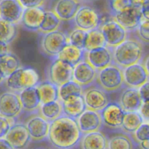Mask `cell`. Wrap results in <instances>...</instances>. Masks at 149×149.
<instances>
[{"label": "cell", "instance_id": "ab89813d", "mask_svg": "<svg viewBox=\"0 0 149 149\" xmlns=\"http://www.w3.org/2000/svg\"><path fill=\"white\" fill-rule=\"evenodd\" d=\"M13 119H7L4 116H0V139L5 138L9 130L14 124L12 122Z\"/></svg>", "mask_w": 149, "mask_h": 149}, {"label": "cell", "instance_id": "44dd1931", "mask_svg": "<svg viewBox=\"0 0 149 149\" xmlns=\"http://www.w3.org/2000/svg\"><path fill=\"white\" fill-rule=\"evenodd\" d=\"M143 103L138 89L128 87L122 92L120 97L119 105L125 113L139 111Z\"/></svg>", "mask_w": 149, "mask_h": 149}, {"label": "cell", "instance_id": "7bdbcfd3", "mask_svg": "<svg viewBox=\"0 0 149 149\" xmlns=\"http://www.w3.org/2000/svg\"><path fill=\"white\" fill-rule=\"evenodd\" d=\"M139 113L143 117L144 122L149 123V102L143 103L141 108L139 110Z\"/></svg>", "mask_w": 149, "mask_h": 149}, {"label": "cell", "instance_id": "4fadbf2b", "mask_svg": "<svg viewBox=\"0 0 149 149\" xmlns=\"http://www.w3.org/2000/svg\"><path fill=\"white\" fill-rule=\"evenodd\" d=\"M100 112L102 123L110 128H121L122 127L125 112L119 103H110Z\"/></svg>", "mask_w": 149, "mask_h": 149}, {"label": "cell", "instance_id": "5bb4252c", "mask_svg": "<svg viewBox=\"0 0 149 149\" xmlns=\"http://www.w3.org/2000/svg\"><path fill=\"white\" fill-rule=\"evenodd\" d=\"M24 9L19 0H0L1 18L13 24L20 23Z\"/></svg>", "mask_w": 149, "mask_h": 149}, {"label": "cell", "instance_id": "6da1fadb", "mask_svg": "<svg viewBox=\"0 0 149 149\" xmlns=\"http://www.w3.org/2000/svg\"><path fill=\"white\" fill-rule=\"evenodd\" d=\"M83 134L77 120L63 115L50 123L48 139L58 149H72L81 140Z\"/></svg>", "mask_w": 149, "mask_h": 149}, {"label": "cell", "instance_id": "83f0119b", "mask_svg": "<svg viewBox=\"0 0 149 149\" xmlns=\"http://www.w3.org/2000/svg\"><path fill=\"white\" fill-rule=\"evenodd\" d=\"M40 116L51 122L64 115L62 103L59 100L41 105L39 108Z\"/></svg>", "mask_w": 149, "mask_h": 149}, {"label": "cell", "instance_id": "277c9868", "mask_svg": "<svg viewBox=\"0 0 149 149\" xmlns=\"http://www.w3.org/2000/svg\"><path fill=\"white\" fill-rule=\"evenodd\" d=\"M96 81L98 86L105 92L116 91L124 84L123 69L115 64H111L97 71Z\"/></svg>", "mask_w": 149, "mask_h": 149}, {"label": "cell", "instance_id": "e575fe53", "mask_svg": "<svg viewBox=\"0 0 149 149\" xmlns=\"http://www.w3.org/2000/svg\"><path fill=\"white\" fill-rule=\"evenodd\" d=\"M17 35V29L15 24L0 19V42L10 44Z\"/></svg>", "mask_w": 149, "mask_h": 149}, {"label": "cell", "instance_id": "f907efd6", "mask_svg": "<svg viewBox=\"0 0 149 149\" xmlns=\"http://www.w3.org/2000/svg\"><path fill=\"white\" fill-rule=\"evenodd\" d=\"M143 8L145 9V10H148L149 11V0H147V1H146V2L145 3V4H144V6L143 7Z\"/></svg>", "mask_w": 149, "mask_h": 149}, {"label": "cell", "instance_id": "7402d4cb", "mask_svg": "<svg viewBox=\"0 0 149 149\" xmlns=\"http://www.w3.org/2000/svg\"><path fill=\"white\" fill-rule=\"evenodd\" d=\"M81 7L78 0H58L54 6V13L61 20H73Z\"/></svg>", "mask_w": 149, "mask_h": 149}, {"label": "cell", "instance_id": "3957f363", "mask_svg": "<svg viewBox=\"0 0 149 149\" xmlns=\"http://www.w3.org/2000/svg\"><path fill=\"white\" fill-rule=\"evenodd\" d=\"M5 83L10 91L20 93L29 87H36L39 83V77L34 68L20 67L6 79Z\"/></svg>", "mask_w": 149, "mask_h": 149}, {"label": "cell", "instance_id": "836d02e7", "mask_svg": "<svg viewBox=\"0 0 149 149\" xmlns=\"http://www.w3.org/2000/svg\"><path fill=\"white\" fill-rule=\"evenodd\" d=\"M108 149H134V144L129 136L118 134L108 140Z\"/></svg>", "mask_w": 149, "mask_h": 149}, {"label": "cell", "instance_id": "30bf717a", "mask_svg": "<svg viewBox=\"0 0 149 149\" xmlns=\"http://www.w3.org/2000/svg\"><path fill=\"white\" fill-rule=\"evenodd\" d=\"M123 75L124 84L131 88L139 89L149 80L147 71L141 63L124 68Z\"/></svg>", "mask_w": 149, "mask_h": 149}, {"label": "cell", "instance_id": "8992f818", "mask_svg": "<svg viewBox=\"0 0 149 149\" xmlns=\"http://www.w3.org/2000/svg\"><path fill=\"white\" fill-rule=\"evenodd\" d=\"M73 21L76 28L89 31L100 26L101 17L97 10L94 8L83 5L78 10Z\"/></svg>", "mask_w": 149, "mask_h": 149}, {"label": "cell", "instance_id": "9a60e30c", "mask_svg": "<svg viewBox=\"0 0 149 149\" xmlns=\"http://www.w3.org/2000/svg\"><path fill=\"white\" fill-rule=\"evenodd\" d=\"M4 138L15 149L26 148L32 141L27 127L23 124H14Z\"/></svg>", "mask_w": 149, "mask_h": 149}, {"label": "cell", "instance_id": "b9f144b4", "mask_svg": "<svg viewBox=\"0 0 149 149\" xmlns=\"http://www.w3.org/2000/svg\"><path fill=\"white\" fill-rule=\"evenodd\" d=\"M45 0H19L20 4L24 8H32V7H42Z\"/></svg>", "mask_w": 149, "mask_h": 149}, {"label": "cell", "instance_id": "d6a6232c", "mask_svg": "<svg viewBox=\"0 0 149 149\" xmlns=\"http://www.w3.org/2000/svg\"><path fill=\"white\" fill-rule=\"evenodd\" d=\"M61 22V19L54 11H45V17L39 31L43 33H48L58 30Z\"/></svg>", "mask_w": 149, "mask_h": 149}, {"label": "cell", "instance_id": "4dcf8cb0", "mask_svg": "<svg viewBox=\"0 0 149 149\" xmlns=\"http://www.w3.org/2000/svg\"><path fill=\"white\" fill-rule=\"evenodd\" d=\"M20 67V61L14 54L9 52L5 55H0V68L7 78Z\"/></svg>", "mask_w": 149, "mask_h": 149}, {"label": "cell", "instance_id": "8fae6325", "mask_svg": "<svg viewBox=\"0 0 149 149\" xmlns=\"http://www.w3.org/2000/svg\"><path fill=\"white\" fill-rule=\"evenodd\" d=\"M113 19L128 32L136 31L143 19L142 8L131 6L113 15Z\"/></svg>", "mask_w": 149, "mask_h": 149}, {"label": "cell", "instance_id": "5b68a950", "mask_svg": "<svg viewBox=\"0 0 149 149\" xmlns=\"http://www.w3.org/2000/svg\"><path fill=\"white\" fill-rule=\"evenodd\" d=\"M68 44V36L64 31L60 30L44 33L41 39L42 50L48 56L55 58Z\"/></svg>", "mask_w": 149, "mask_h": 149}, {"label": "cell", "instance_id": "ee69618b", "mask_svg": "<svg viewBox=\"0 0 149 149\" xmlns=\"http://www.w3.org/2000/svg\"><path fill=\"white\" fill-rule=\"evenodd\" d=\"M0 149H15L5 138L0 139Z\"/></svg>", "mask_w": 149, "mask_h": 149}, {"label": "cell", "instance_id": "4316f807", "mask_svg": "<svg viewBox=\"0 0 149 149\" xmlns=\"http://www.w3.org/2000/svg\"><path fill=\"white\" fill-rule=\"evenodd\" d=\"M36 87L39 92L42 104L59 100L58 87L50 81L39 83Z\"/></svg>", "mask_w": 149, "mask_h": 149}, {"label": "cell", "instance_id": "7c38bea8", "mask_svg": "<svg viewBox=\"0 0 149 149\" xmlns=\"http://www.w3.org/2000/svg\"><path fill=\"white\" fill-rule=\"evenodd\" d=\"M83 95L86 108L89 110L101 111L110 103L106 92L99 86L83 90Z\"/></svg>", "mask_w": 149, "mask_h": 149}, {"label": "cell", "instance_id": "ffe728a7", "mask_svg": "<svg viewBox=\"0 0 149 149\" xmlns=\"http://www.w3.org/2000/svg\"><path fill=\"white\" fill-rule=\"evenodd\" d=\"M45 13V10L42 7L25 8L20 23L28 30L32 31H39Z\"/></svg>", "mask_w": 149, "mask_h": 149}, {"label": "cell", "instance_id": "d590c367", "mask_svg": "<svg viewBox=\"0 0 149 149\" xmlns=\"http://www.w3.org/2000/svg\"><path fill=\"white\" fill-rule=\"evenodd\" d=\"M87 31L75 28L68 35L69 43L80 49H84Z\"/></svg>", "mask_w": 149, "mask_h": 149}, {"label": "cell", "instance_id": "d4e9b609", "mask_svg": "<svg viewBox=\"0 0 149 149\" xmlns=\"http://www.w3.org/2000/svg\"><path fill=\"white\" fill-rule=\"evenodd\" d=\"M81 149H108V140L100 131L83 134L80 141Z\"/></svg>", "mask_w": 149, "mask_h": 149}, {"label": "cell", "instance_id": "c3c4849f", "mask_svg": "<svg viewBox=\"0 0 149 149\" xmlns=\"http://www.w3.org/2000/svg\"><path fill=\"white\" fill-rule=\"evenodd\" d=\"M139 145H140V147L141 149H149V141L140 143Z\"/></svg>", "mask_w": 149, "mask_h": 149}, {"label": "cell", "instance_id": "f6af8a7d", "mask_svg": "<svg viewBox=\"0 0 149 149\" xmlns=\"http://www.w3.org/2000/svg\"><path fill=\"white\" fill-rule=\"evenodd\" d=\"M9 52H10V48H9L8 44L0 42V55H5Z\"/></svg>", "mask_w": 149, "mask_h": 149}, {"label": "cell", "instance_id": "52a82bcc", "mask_svg": "<svg viewBox=\"0 0 149 149\" xmlns=\"http://www.w3.org/2000/svg\"><path fill=\"white\" fill-rule=\"evenodd\" d=\"M74 66L55 58L48 68V81L60 87L62 84L73 80Z\"/></svg>", "mask_w": 149, "mask_h": 149}, {"label": "cell", "instance_id": "7a4b0ae2", "mask_svg": "<svg viewBox=\"0 0 149 149\" xmlns=\"http://www.w3.org/2000/svg\"><path fill=\"white\" fill-rule=\"evenodd\" d=\"M112 62L121 68L138 63L143 58V46L140 40L127 39L112 48Z\"/></svg>", "mask_w": 149, "mask_h": 149}, {"label": "cell", "instance_id": "ac0fdd59", "mask_svg": "<svg viewBox=\"0 0 149 149\" xmlns=\"http://www.w3.org/2000/svg\"><path fill=\"white\" fill-rule=\"evenodd\" d=\"M50 123L39 115L32 116L26 123L31 139L33 141H42L48 138Z\"/></svg>", "mask_w": 149, "mask_h": 149}, {"label": "cell", "instance_id": "e0dca14e", "mask_svg": "<svg viewBox=\"0 0 149 149\" xmlns=\"http://www.w3.org/2000/svg\"><path fill=\"white\" fill-rule=\"evenodd\" d=\"M86 61L97 71L106 68L112 62V52L110 47L99 48L86 52Z\"/></svg>", "mask_w": 149, "mask_h": 149}, {"label": "cell", "instance_id": "603a6c76", "mask_svg": "<svg viewBox=\"0 0 149 149\" xmlns=\"http://www.w3.org/2000/svg\"><path fill=\"white\" fill-rule=\"evenodd\" d=\"M64 115L77 119L87 109L83 95H72L62 102Z\"/></svg>", "mask_w": 149, "mask_h": 149}, {"label": "cell", "instance_id": "ba28073f", "mask_svg": "<svg viewBox=\"0 0 149 149\" xmlns=\"http://www.w3.org/2000/svg\"><path fill=\"white\" fill-rule=\"evenodd\" d=\"M107 47L114 48L127 39V31L115 20H109L100 25Z\"/></svg>", "mask_w": 149, "mask_h": 149}, {"label": "cell", "instance_id": "7dc6e473", "mask_svg": "<svg viewBox=\"0 0 149 149\" xmlns=\"http://www.w3.org/2000/svg\"><path fill=\"white\" fill-rule=\"evenodd\" d=\"M142 63H143V65H144L146 71H147L148 73V78H149V54L145 57V58L144 61H143V62Z\"/></svg>", "mask_w": 149, "mask_h": 149}, {"label": "cell", "instance_id": "1f68e13d", "mask_svg": "<svg viewBox=\"0 0 149 149\" xmlns=\"http://www.w3.org/2000/svg\"><path fill=\"white\" fill-rule=\"evenodd\" d=\"M83 94V88L81 85L72 80L58 87V97L61 103L72 95H80Z\"/></svg>", "mask_w": 149, "mask_h": 149}, {"label": "cell", "instance_id": "f35d334b", "mask_svg": "<svg viewBox=\"0 0 149 149\" xmlns=\"http://www.w3.org/2000/svg\"><path fill=\"white\" fill-rule=\"evenodd\" d=\"M134 140L138 143L149 141V123H144L133 134Z\"/></svg>", "mask_w": 149, "mask_h": 149}, {"label": "cell", "instance_id": "8d00e7d4", "mask_svg": "<svg viewBox=\"0 0 149 149\" xmlns=\"http://www.w3.org/2000/svg\"><path fill=\"white\" fill-rule=\"evenodd\" d=\"M108 6L112 16L131 7L130 0H108Z\"/></svg>", "mask_w": 149, "mask_h": 149}, {"label": "cell", "instance_id": "2e32d148", "mask_svg": "<svg viewBox=\"0 0 149 149\" xmlns=\"http://www.w3.org/2000/svg\"><path fill=\"white\" fill-rule=\"evenodd\" d=\"M76 120L83 135L99 131L102 125L100 112L89 109H86Z\"/></svg>", "mask_w": 149, "mask_h": 149}, {"label": "cell", "instance_id": "f546056e", "mask_svg": "<svg viewBox=\"0 0 149 149\" xmlns=\"http://www.w3.org/2000/svg\"><path fill=\"white\" fill-rule=\"evenodd\" d=\"M143 123L144 120L139 111L126 112L121 128L127 133L134 134Z\"/></svg>", "mask_w": 149, "mask_h": 149}, {"label": "cell", "instance_id": "484cf974", "mask_svg": "<svg viewBox=\"0 0 149 149\" xmlns=\"http://www.w3.org/2000/svg\"><path fill=\"white\" fill-rule=\"evenodd\" d=\"M85 56L86 51L84 49L69 43L56 58H58L74 67L77 64L85 60Z\"/></svg>", "mask_w": 149, "mask_h": 149}, {"label": "cell", "instance_id": "74e56055", "mask_svg": "<svg viewBox=\"0 0 149 149\" xmlns=\"http://www.w3.org/2000/svg\"><path fill=\"white\" fill-rule=\"evenodd\" d=\"M138 39L144 44H149V20L143 19L137 30Z\"/></svg>", "mask_w": 149, "mask_h": 149}, {"label": "cell", "instance_id": "f5cc1de1", "mask_svg": "<svg viewBox=\"0 0 149 149\" xmlns=\"http://www.w3.org/2000/svg\"><path fill=\"white\" fill-rule=\"evenodd\" d=\"M0 19H1V11H0Z\"/></svg>", "mask_w": 149, "mask_h": 149}, {"label": "cell", "instance_id": "9c48e42d", "mask_svg": "<svg viewBox=\"0 0 149 149\" xmlns=\"http://www.w3.org/2000/svg\"><path fill=\"white\" fill-rule=\"evenodd\" d=\"M23 110L19 94L8 91L0 95V116L13 119Z\"/></svg>", "mask_w": 149, "mask_h": 149}, {"label": "cell", "instance_id": "681fc988", "mask_svg": "<svg viewBox=\"0 0 149 149\" xmlns=\"http://www.w3.org/2000/svg\"><path fill=\"white\" fill-rule=\"evenodd\" d=\"M6 79H7V77H5V75H4V74L3 73V71H1V69L0 68V84H1L3 81H5Z\"/></svg>", "mask_w": 149, "mask_h": 149}, {"label": "cell", "instance_id": "cb8c5ba5", "mask_svg": "<svg viewBox=\"0 0 149 149\" xmlns=\"http://www.w3.org/2000/svg\"><path fill=\"white\" fill-rule=\"evenodd\" d=\"M20 101H21L23 109L28 112L35 111L39 109L41 103L40 96L37 87H29L19 93Z\"/></svg>", "mask_w": 149, "mask_h": 149}, {"label": "cell", "instance_id": "f1b7e54d", "mask_svg": "<svg viewBox=\"0 0 149 149\" xmlns=\"http://www.w3.org/2000/svg\"><path fill=\"white\" fill-rule=\"evenodd\" d=\"M107 47L105 36L100 28L87 31L84 50L86 52Z\"/></svg>", "mask_w": 149, "mask_h": 149}, {"label": "cell", "instance_id": "d6986e66", "mask_svg": "<svg viewBox=\"0 0 149 149\" xmlns=\"http://www.w3.org/2000/svg\"><path fill=\"white\" fill-rule=\"evenodd\" d=\"M97 70L83 60L74 67L73 80L82 87L89 86L96 80Z\"/></svg>", "mask_w": 149, "mask_h": 149}, {"label": "cell", "instance_id": "816d5d0a", "mask_svg": "<svg viewBox=\"0 0 149 149\" xmlns=\"http://www.w3.org/2000/svg\"><path fill=\"white\" fill-rule=\"evenodd\" d=\"M83 1H96V0H83Z\"/></svg>", "mask_w": 149, "mask_h": 149}, {"label": "cell", "instance_id": "db71d44e", "mask_svg": "<svg viewBox=\"0 0 149 149\" xmlns=\"http://www.w3.org/2000/svg\"><path fill=\"white\" fill-rule=\"evenodd\" d=\"M39 149H40V148H39Z\"/></svg>", "mask_w": 149, "mask_h": 149}, {"label": "cell", "instance_id": "bcb514c9", "mask_svg": "<svg viewBox=\"0 0 149 149\" xmlns=\"http://www.w3.org/2000/svg\"><path fill=\"white\" fill-rule=\"evenodd\" d=\"M146 1L147 0H130V2H131V5L133 7L143 8Z\"/></svg>", "mask_w": 149, "mask_h": 149}, {"label": "cell", "instance_id": "60d3db41", "mask_svg": "<svg viewBox=\"0 0 149 149\" xmlns=\"http://www.w3.org/2000/svg\"><path fill=\"white\" fill-rule=\"evenodd\" d=\"M139 90L140 97H141L143 103H148L149 102V80L145 83Z\"/></svg>", "mask_w": 149, "mask_h": 149}]
</instances>
